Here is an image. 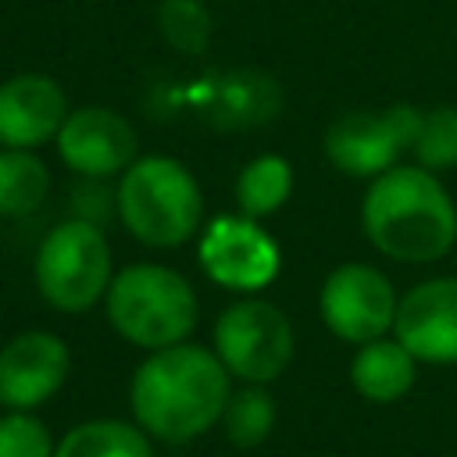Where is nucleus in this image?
<instances>
[{
  "label": "nucleus",
  "mask_w": 457,
  "mask_h": 457,
  "mask_svg": "<svg viewBox=\"0 0 457 457\" xmlns=\"http://www.w3.org/2000/svg\"><path fill=\"white\" fill-rule=\"evenodd\" d=\"M196 261L211 282L232 293H261L264 286L275 282L282 268L275 236L261 228L257 218H246V214L214 218L200 236Z\"/></svg>",
  "instance_id": "obj_9"
},
{
  "label": "nucleus",
  "mask_w": 457,
  "mask_h": 457,
  "mask_svg": "<svg viewBox=\"0 0 457 457\" xmlns=\"http://www.w3.org/2000/svg\"><path fill=\"white\" fill-rule=\"evenodd\" d=\"M54 457H154V439L121 418H93L68 428Z\"/></svg>",
  "instance_id": "obj_15"
},
{
  "label": "nucleus",
  "mask_w": 457,
  "mask_h": 457,
  "mask_svg": "<svg viewBox=\"0 0 457 457\" xmlns=\"http://www.w3.org/2000/svg\"><path fill=\"white\" fill-rule=\"evenodd\" d=\"M293 350L296 336L289 318L261 296L228 303L214 321V353L225 371L246 386L275 382L289 368Z\"/></svg>",
  "instance_id": "obj_6"
},
{
  "label": "nucleus",
  "mask_w": 457,
  "mask_h": 457,
  "mask_svg": "<svg viewBox=\"0 0 457 457\" xmlns=\"http://www.w3.org/2000/svg\"><path fill=\"white\" fill-rule=\"evenodd\" d=\"M32 278L39 296L61 314H82L104 303L114 261L100 225L89 218L57 221L36 250Z\"/></svg>",
  "instance_id": "obj_5"
},
{
  "label": "nucleus",
  "mask_w": 457,
  "mask_h": 457,
  "mask_svg": "<svg viewBox=\"0 0 457 457\" xmlns=\"http://www.w3.org/2000/svg\"><path fill=\"white\" fill-rule=\"evenodd\" d=\"M368 243L400 264H432L457 243V204L421 164H393L375 175L361 200Z\"/></svg>",
  "instance_id": "obj_2"
},
{
  "label": "nucleus",
  "mask_w": 457,
  "mask_h": 457,
  "mask_svg": "<svg viewBox=\"0 0 457 457\" xmlns=\"http://www.w3.org/2000/svg\"><path fill=\"white\" fill-rule=\"evenodd\" d=\"M421 114L411 104H393L386 111H350L325 129V157L332 168L353 179H375L400 164V154L414 146Z\"/></svg>",
  "instance_id": "obj_7"
},
{
  "label": "nucleus",
  "mask_w": 457,
  "mask_h": 457,
  "mask_svg": "<svg viewBox=\"0 0 457 457\" xmlns=\"http://www.w3.org/2000/svg\"><path fill=\"white\" fill-rule=\"evenodd\" d=\"M114 214L136 243L175 250L200 228L204 193L196 175L182 161L168 154H146L118 175Z\"/></svg>",
  "instance_id": "obj_3"
},
{
  "label": "nucleus",
  "mask_w": 457,
  "mask_h": 457,
  "mask_svg": "<svg viewBox=\"0 0 457 457\" xmlns=\"http://www.w3.org/2000/svg\"><path fill=\"white\" fill-rule=\"evenodd\" d=\"M293 193V164L282 154H257L236 179V207L246 218H271Z\"/></svg>",
  "instance_id": "obj_16"
},
{
  "label": "nucleus",
  "mask_w": 457,
  "mask_h": 457,
  "mask_svg": "<svg viewBox=\"0 0 457 457\" xmlns=\"http://www.w3.org/2000/svg\"><path fill=\"white\" fill-rule=\"evenodd\" d=\"M57 157L82 179L121 175L136 161V132L111 107H75L57 132Z\"/></svg>",
  "instance_id": "obj_11"
},
{
  "label": "nucleus",
  "mask_w": 457,
  "mask_h": 457,
  "mask_svg": "<svg viewBox=\"0 0 457 457\" xmlns=\"http://www.w3.org/2000/svg\"><path fill=\"white\" fill-rule=\"evenodd\" d=\"M50 193V168L36 150L0 146V218L32 214Z\"/></svg>",
  "instance_id": "obj_17"
},
{
  "label": "nucleus",
  "mask_w": 457,
  "mask_h": 457,
  "mask_svg": "<svg viewBox=\"0 0 457 457\" xmlns=\"http://www.w3.org/2000/svg\"><path fill=\"white\" fill-rule=\"evenodd\" d=\"M221 428L228 436L232 446L239 450H253L268 439V432L275 428V400L264 386H246L228 393V403L221 411Z\"/></svg>",
  "instance_id": "obj_18"
},
{
  "label": "nucleus",
  "mask_w": 457,
  "mask_h": 457,
  "mask_svg": "<svg viewBox=\"0 0 457 457\" xmlns=\"http://www.w3.org/2000/svg\"><path fill=\"white\" fill-rule=\"evenodd\" d=\"M57 439L32 411L0 414V457H54Z\"/></svg>",
  "instance_id": "obj_21"
},
{
  "label": "nucleus",
  "mask_w": 457,
  "mask_h": 457,
  "mask_svg": "<svg viewBox=\"0 0 457 457\" xmlns=\"http://www.w3.org/2000/svg\"><path fill=\"white\" fill-rule=\"evenodd\" d=\"M393 336L418 364H457V278L411 286L396 303Z\"/></svg>",
  "instance_id": "obj_12"
},
{
  "label": "nucleus",
  "mask_w": 457,
  "mask_h": 457,
  "mask_svg": "<svg viewBox=\"0 0 457 457\" xmlns=\"http://www.w3.org/2000/svg\"><path fill=\"white\" fill-rule=\"evenodd\" d=\"M411 154H414V164H421L428 171L457 168V107L425 111Z\"/></svg>",
  "instance_id": "obj_19"
},
{
  "label": "nucleus",
  "mask_w": 457,
  "mask_h": 457,
  "mask_svg": "<svg viewBox=\"0 0 457 457\" xmlns=\"http://www.w3.org/2000/svg\"><path fill=\"white\" fill-rule=\"evenodd\" d=\"M396 303H400V296H396L393 282L386 278V271H378L375 264H364V261H346V264L332 268L318 293V314H321L325 328L336 339L353 343V346L389 336Z\"/></svg>",
  "instance_id": "obj_8"
},
{
  "label": "nucleus",
  "mask_w": 457,
  "mask_h": 457,
  "mask_svg": "<svg viewBox=\"0 0 457 457\" xmlns=\"http://www.w3.org/2000/svg\"><path fill=\"white\" fill-rule=\"evenodd\" d=\"M104 311L111 328L139 350L186 343L200 321V300L189 278L154 261L118 268L107 286Z\"/></svg>",
  "instance_id": "obj_4"
},
{
  "label": "nucleus",
  "mask_w": 457,
  "mask_h": 457,
  "mask_svg": "<svg viewBox=\"0 0 457 457\" xmlns=\"http://www.w3.org/2000/svg\"><path fill=\"white\" fill-rule=\"evenodd\" d=\"M71 375V350L57 332L29 328L0 346V407L36 411Z\"/></svg>",
  "instance_id": "obj_10"
},
{
  "label": "nucleus",
  "mask_w": 457,
  "mask_h": 457,
  "mask_svg": "<svg viewBox=\"0 0 457 457\" xmlns=\"http://www.w3.org/2000/svg\"><path fill=\"white\" fill-rule=\"evenodd\" d=\"M232 393V375L214 350L200 343H175L150 350L129 382V407L136 425L168 446L200 439L221 421Z\"/></svg>",
  "instance_id": "obj_1"
},
{
  "label": "nucleus",
  "mask_w": 457,
  "mask_h": 457,
  "mask_svg": "<svg viewBox=\"0 0 457 457\" xmlns=\"http://www.w3.org/2000/svg\"><path fill=\"white\" fill-rule=\"evenodd\" d=\"M68 118L61 82L43 71H18L0 82V146L36 150L57 139Z\"/></svg>",
  "instance_id": "obj_13"
},
{
  "label": "nucleus",
  "mask_w": 457,
  "mask_h": 457,
  "mask_svg": "<svg viewBox=\"0 0 457 457\" xmlns=\"http://www.w3.org/2000/svg\"><path fill=\"white\" fill-rule=\"evenodd\" d=\"M414 378H418V361L396 336H378L361 343L350 361V386L371 403H393L407 396Z\"/></svg>",
  "instance_id": "obj_14"
},
{
  "label": "nucleus",
  "mask_w": 457,
  "mask_h": 457,
  "mask_svg": "<svg viewBox=\"0 0 457 457\" xmlns=\"http://www.w3.org/2000/svg\"><path fill=\"white\" fill-rule=\"evenodd\" d=\"M157 25L164 39L182 54H200L211 39V11L200 0H161Z\"/></svg>",
  "instance_id": "obj_20"
}]
</instances>
